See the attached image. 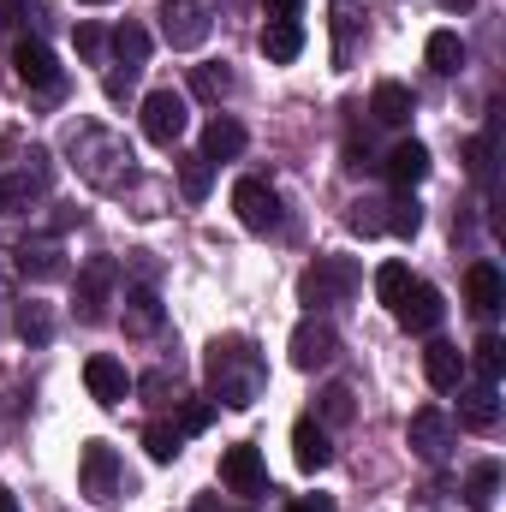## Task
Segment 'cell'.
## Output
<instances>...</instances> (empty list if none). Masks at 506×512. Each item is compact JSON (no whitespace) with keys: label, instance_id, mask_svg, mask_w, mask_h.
<instances>
[{"label":"cell","instance_id":"1","mask_svg":"<svg viewBox=\"0 0 506 512\" xmlns=\"http://www.w3.org/2000/svg\"><path fill=\"white\" fill-rule=\"evenodd\" d=\"M262 376H268V364H262V352L251 340H215L209 346V387L221 393V405H233V411L256 405Z\"/></svg>","mask_w":506,"mask_h":512},{"label":"cell","instance_id":"2","mask_svg":"<svg viewBox=\"0 0 506 512\" xmlns=\"http://www.w3.org/2000/svg\"><path fill=\"white\" fill-rule=\"evenodd\" d=\"M352 292H358V262H352V256H316V268H304V280H298V298H304L310 310L346 304Z\"/></svg>","mask_w":506,"mask_h":512},{"label":"cell","instance_id":"3","mask_svg":"<svg viewBox=\"0 0 506 512\" xmlns=\"http://www.w3.org/2000/svg\"><path fill=\"white\" fill-rule=\"evenodd\" d=\"M78 489L90 501H120L126 495V471H120V453L108 441H84V459H78Z\"/></svg>","mask_w":506,"mask_h":512},{"label":"cell","instance_id":"4","mask_svg":"<svg viewBox=\"0 0 506 512\" xmlns=\"http://www.w3.org/2000/svg\"><path fill=\"white\" fill-rule=\"evenodd\" d=\"M286 358H292V370H328L334 358H340V334L322 322V316H304L298 328H292V340H286Z\"/></svg>","mask_w":506,"mask_h":512},{"label":"cell","instance_id":"5","mask_svg":"<svg viewBox=\"0 0 506 512\" xmlns=\"http://www.w3.org/2000/svg\"><path fill=\"white\" fill-rule=\"evenodd\" d=\"M114 280H120L114 256H96V262H84V268H78V316H84V322H108Z\"/></svg>","mask_w":506,"mask_h":512},{"label":"cell","instance_id":"6","mask_svg":"<svg viewBox=\"0 0 506 512\" xmlns=\"http://www.w3.org/2000/svg\"><path fill=\"white\" fill-rule=\"evenodd\" d=\"M185 96L179 90H149L143 96V137L149 143H179V131H185Z\"/></svg>","mask_w":506,"mask_h":512},{"label":"cell","instance_id":"7","mask_svg":"<svg viewBox=\"0 0 506 512\" xmlns=\"http://www.w3.org/2000/svg\"><path fill=\"white\" fill-rule=\"evenodd\" d=\"M233 209H239V221H245L251 233H274V227H280V197H274L268 179H239V185H233Z\"/></svg>","mask_w":506,"mask_h":512},{"label":"cell","instance_id":"8","mask_svg":"<svg viewBox=\"0 0 506 512\" xmlns=\"http://www.w3.org/2000/svg\"><path fill=\"white\" fill-rule=\"evenodd\" d=\"M393 316H399V328H405V334H435V328H441V316H447V304H441V292H435L429 280H411V292L399 298V310H393Z\"/></svg>","mask_w":506,"mask_h":512},{"label":"cell","instance_id":"9","mask_svg":"<svg viewBox=\"0 0 506 512\" xmlns=\"http://www.w3.org/2000/svg\"><path fill=\"white\" fill-rule=\"evenodd\" d=\"M42 191H48V149H30V167L0 179V209H30Z\"/></svg>","mask_w":506,"mask_h":512},{"label":"cell","instance_id":"10","mask_svg":"<svg viewBox=\"0 0 506 512\" xmlns=\"http://www.w3.org/2000/svg\"><path fill=\"white\" fill-rule=\"evenodd\" d=\"M84 387H90V399H96V405H126L131 376H126V364H120V358L96 352V358L84 364Z\"/></svg>","mask_w":506,"mask_h":512},{"label":"cell","instance_id":"11","mask_svg":"<svg viewBox=\"0 0 506 512\" xmlns=\"http://www.w3.org/2000/svg\"><path fill=\"white\" fill-rule=\"evenodd\" d=\"M161 24H167V42H173V48H197V42L209 36L203 0H161Z\"/></svg>","mask_w":506,"mask_h":512},{"label":"cell","instance_id":"12","mask_svg":"<svg viewBox=\"0 0 506 512\" xmlns=\"http://www.w3.org/2000/svg\"><path fill=\"white\" fill-rule=\"evenodd\" d=\"M12 66H18V78L30 90H60V60H54L48 42H18L12 48Z\"/></svg>","mask_w":506,"mask_h":512},{"label":"cell","instance_id":"13","mask_svg":"<svg viewBox=\"0 0 506 512\" xmlns=\"http://www.w3.org/2000/svg\"><path fill=\"white\" fill-rule=\"evenodd\" d=\"M411 447H417V459L441 465V459H447V447H453V423H447L435 405H423V411L411 417Z\"/></svg>","mask_w":506,"mask_h":512},{"label":"cell","instance_id":"14","mask_svg":"<svg viewBox=\"0 0 506 512\" xmlns=\"http://www.w3.org/2000/svg\"><path fill=\"white\" fill-rule=\"evenodd\" d=\"M292 459H298V471H328V459H334V447H328V429L316 423V417H298L292 423Z\"/></svg>","mask_w":506,"mask_h":512},{"label":"cell","instance_id":"15","mask_svg":"<svg viewBox=\"0 0 506 512\" xmlns=\"http://www.w3.org/2000/svg\"><path fill=\"white\" fill-rule=\"evenodd\" d=\"M221 483H227L233 495H256V489H262V453H256L251 441H239V447L221 453Z\"/></svg>","mask_w":506,"mask_h":512},{"label":"cell","instance_id":"16","mask_svg":"<svg viewBox=\"0 0 506 512\" xmlns=\"http://www.w3.org/2000/svg\"><path fill=\"white\" fill-rule=\"evenodd\" d=\"M381 167H387V179H393L399 191H417V185L429 179V149H423L417 137H405V143H393V155H387Z\"/></svg>","mask_w":506,"mask_h":512},{"label":"cell","instance_id":"17","mask_svg":"<svg viewBox=\"0 0 506 512\" xmlns=\"http://www.w3.org/2000/svg\"><path fill=\"white\" fill-rule=\"evenodd\" d=\"M459 423L465 429H495L501 423V393H495V382L459 387Z\"/></svg>","mask_w":506,"mask_h":512},{"label":"cell","instance_id":"18","mask_svg":"<svg viewBox=\"0 0 506 512\" xmlns=\"http://www.w3.org/2000/svg\"><path fill=\"white\" fill-rule=\"evenodd\" d=\"M423 376H429L435 393H453V387L465 382V352L447 346V340H429V352H423Z\"/></svg>","mask_w":506,"mask_h":512},{"label":"cell","instance_id":"19","mask_svg":"<svg viewBox=\"0 0 506 512\" xmlns=\"http://www.w3.org/2000/svg\"><path fill=\"white\" fill-rule=\"evenodd\" d=\"M197 155H203L209 167H215V161H239V155H245V126L227 120V114H215V120L203 126V149H197Z\"/></svg>","mask_w":506,"mask_h":512},{"label":"cell","instance_id":"20","mask_svg":"<svg viewBox=\"0 0 506 512\" xmlns=\"http://www.w3.org/2000/svg\"><path fill=\"white\" fill-rule=\"evenodd\" d=\"M465 298H471V310L477 316H495L506 298V280L495 262H471V274H465Z\"/></svg>","mask_w":506,"mask_h":512},{"label":"cell","instance_id":"21","mask_svg":"<svg viewBox=\"0 0 506 512\" xmlns=\"http://www.w3.org/2000/svg\"><path fill=\"white\" fill-rule=\"evenodd\" d=\"M262 54H268L274 66H292V60L304 54V24H298V18H268V24H262Z\"/></svg>","mask_w":506,"mask_h":512},{"label":"cell","instance_id":"22","mask_svg":"<svg viewBox=\"0 0 506 512\" xmlns=\"http://www.w3.org/2000/svg\"><path fill=\"white\" fill-rule=\"evenodd\" d=\"M18 274H24V280H60V274H66V256H60L54 239L18 245Z\"/></svg>","mask_w":506,"mask_h":512},{"label":"cell","instance_id":"23","mask_svg":"<svg viewBox=\"0 0 506 512\" xmlns=\"http://www.w3.org/2000/svg\"><path fill=\"white\" fill-rule=\"evenodd\" d=\"M370 114H376L381 126H411L417 102H411V90H405V84H376V96H370Z\"/></svg>","mask_w":506,"mask_h":512},{"label":"cell","instance_id":"24","mask_svg":"<svg viewBox=\"0 0 506 512\" xmlns=\"http://www.w3.org/2000/svg\"><path fill=\"white\" fill-rule=\"evenodd\" d=\"M387 215H381V233H393V239H417V227H423V203L411 197V191H399L393 203H381Z\"/></svg>","mask_w":506,"mask_h":512},{"label":"cell","instance_id":"25","mask_svg":"<svg viewBox=\"0 0 506 512\" xmlns=\"http://www.w3.org/2000/svg\"><path fill=\"white\" fill-rule=\"evenodd\" d=\"M423 60H429V72L453 78V72L465 66V42H459V30H435V36H429V48H423Z\"/></svg>","mask_w":506,"mask_h":512},{"label":"cell","instance_id":"26","mask_svg":"<svg viewBox=\"0 0 506 512\" xmlns=\"http://www.w3.org/2000/svg\"><path fill=\"white\" fill-rule=\"evenodd\" d=\"M126 328L131 334H155L161 328V298L149 286H131L126 292Z\"/></svg>","mask_w":506,"mask_h":512},{"label":"cell","instance_id":"27","mask_svg":"<svg viewBox=\"0 0 506 512\" xmlns=\"http://www.w3.org/2000/svg\"><path fill=\"white\" fill-rule=\"evenodd\" d=\"M143 453H149L155 465H173V459L185 453V435H179L173 423H149V429H143Z\"/></svg>","mask_w":506,"mask_h":512},{"label":"cell","instance_id":"28","mask_svg":"<svg viewBox=\"0 0 506 512\" xmlns=\"http://www.w3.org/2000/svg\"><path fill=\"white\" fill-rule=\"evenodd\" d=\"M405 292H411V268H405V262H381L376 268V298L387 304V310H399Z\"/></svg>","mask_w":506,"mask_h":512},{"label":"cell","instance_id":"29","mask_svg":"<svg viewBox=\"0 0 506 512\" xmlns=\"http://www.w3.org/2000/svg\"><path fill=\"white\" fill-rule=\"evenodd\" d=\"M114 54H120V60H126L131 72H137V66H143V60H149V30H143V24H120V30H114Z\"/></svg>","mask_w":506,"mask_h":512},{"label":"cell","instance_id":"30","mask_svg":"<svg viewBox=\"0 0 506 512\" xmlns=\"http://www.w3.org/2000/svg\"><path fill=\"white\" fill-rule=\"evenodd\" d=\"M191 90H197L203 102H221V96L233 90V72H227L221 60H209V66H197V72H191Z\"/></svg>","mask_w":506,"mask_h":512},{"label":"cell","instance_id":"31","mask_svg":"<svg viewBox=\"0 0 506 512\" xmlns=\"http://www.w3.org/2000/svg\"><path fill=\"white\" fill-rule=\"evenodd\" d=\"M209 179H215V173H209V161H203V155H179V191H185L191 203H203V197H209Z\"/></svg>","mask_w":506,"mask_h":512},{"label":"cell","instance_id":"32","mask_svg":"<svg viewBox=\"0 0 506 512\" xmlns=\"http://www.w3.org/2000/svg\"><path fill=\"white\" fill-rule=\"evenodd\" d=\"M495 489H501V465H477V471H471V489H465L471 512H489V507H495Z\"/></svg>","mask_w":506,"mask_h":512},{"label":"cell","instance_id":"33","mask_svg":"<svg viewBox=\"0 0 506 512\" xmlns=\"http://www.w3.org/2000/svg\"><path fill=\"white\" fill-rule=\"evenodd\" d=\"M18 334H24L30 346H48V340H54V316H48V304H24V310H18Z\"/></svg>","mask_w":506,"mask_h":512},{"label":"cell","instance_id":"34","mask_svg":"<svg viewBox=\"0 0 506 512\" xmlns=\"http://www.w3.org/2000/svg\"><path fill=\"white\" fill-rule=\"evenodd\" d=\"M352 417H358V393L346 382H334L322 393V423H352Z\"/></svg>","mask_w":506,"mask_h":512},{"label":"cell","instance_id":"35","mask_svg":"<svg viewBox=\"0 0 506 512\" xmlns=\"http://www.w3.org/2000/svg\"><path fill=\"white\" fill-rule=\"evenodd\" d=\"M501 370H506V340L501 334H483L477 340V376L483 382H501Z\"/></svg>","mask_w":506,"mask_h":512},{"label":"cell","instance_id":"36","mask_svg":"<svg viewBox=\"0 0 506 512\" xmlns=\"http://www.w3.org/2000/svg\"><path fill=\"white\" fill-rule=\"evenodd\" d=\"M209 417H215V399H191V405H185V417H179V435L209 429Z\"/></svg>","mask_w":506,"mask_h":512},{"label":"cell","instance_id":"37","mask_svg":"<svg viewBox=\"0 0 506 512\" xmlns=\"http://www.w3.org/2000/svg\"><path fill=\"white\" fill-rule=\"evenodd\" d=\"M102 48H108L102 24H78V54H84V60H102Z\"/></svg>","mask_w":506,"mask_h":512},{"label":"cell","instance_id":"38","mask_svg":"<svg viewBox=\"0 0 506 512\" xmlns=\"http://www.w3.org/2000/svg\"><path fill=\"white\" fill-rule=\"evenodd\" d=\"M376 209H381V203H358V209H352V227H358V233H381Z\"/></svg>","mask_w":506,"mask_h":512},{"label":"cell","instance_id":"39","mask_svg":"<svg viewBox=\"0 0 506 512\" xmlns=\"http://www.w3.org/2000/svg\"><path fill=\"white\" fill-rule=\"evenodd\" d=\"M24 12H30V0H0V30H18Z\"/></svg>","mask_w":506,"mask_h":512},{"label":"cell","instance_id":"40","mask_svg":"<svg viewBox=\"0 0 506 512\" xmlns=\"http://www.w3.org/2000/svg\"><path fill=\"white\" fill-rule=\"evenodd\" d=\"M268 6V18H298L304 12V0H262Z\"/></svg>","mask_w":506,"mask_h":512},{"label":"cell","instance_id":"41","mask_svg":"<svg viewBox=\"0 0 506 512\" xmlns=\"http://www.w3.org/2000/svg\"><path fill=\"white\" fill-rule=\"evenodd\" d=\"M471 173H477V179H483V173H489V143H483V137H477V143H471Z\"/></svg>","mask_w":506,"mask_h":512},{"label":"cell","instance_id":"42","mask_svg":"<svg viewBox=\"0 0 506 512\" xmlns=\"http://www.w3.org/2000/svg\"><path fill=\"white\" fill-rule=\"evenodd\" d=\"M0 512H18V501H12V495H6V489H0Z\"/></svg>","mask_w":506,"mask_h":512},{"label":"cell","instance_id":"43","mask_svg":"<svg viewBox=\"0 0 506 512\" xmlns=\"http://www.w3.org/2000/svg\"><path fill=\"white\" fill-rule=\"evenodd\" d=\"M465 6H471V0H447V12H465Z\"/></svg>","mask_w":506,"mask_h":512},{"label":"cell","instance_id":"44","mask_svg":"<svg viewBox=\"0 0 506 512\" xmlns=\"http://www.w3.org/2000/svg\"><path fill=\"white\" fill-rule=\"evenodd\" d=\"M286 512H322V507H310V501H304V507H286Z\"/></svg>","mask_w":506,"mask_h":512},{"label":"cell","instance_id":"45","mask_svg":"<svg viewBox=\"0 0 506 512\" xmlns=\"http://www.w3.org/2000/svg\"><path fill=\"white\" fill-rule=\"evenodd\" d=\"M78 6H108V0H78Z\"/></svg>","mask_w":506,"mask_h":512}]
</instances>
